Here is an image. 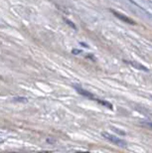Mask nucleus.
Here are the masks:
<instances>
[{"mask_svg": "<svg viewBox=\"0 0 152 153\" xmlns=\"http://www.w3.org/2000/svg\"><path fill=\"white\" fill-rule=\"evenodd\" d=\"M102 136L105 139L108 140L109 142L114 143V144H116L118 146H121V147H124V146H126V142L124 141V140L120 139L119 137H117V136L112 135V134H109L108 132H102Z\"/></svg>", "mask_w": 152, "mask_h": 153, "instance_id": "obj_1", "label": "nucleus"}, {"mask_svg": "<svg viewBox=\"0 0 152 153\" xmlns=\"http://www.w3.org/2000/svg\"><path fill=\"white\" fill-rule=\"evenodd\" d=\"M111 13L113 14L115 17H117L118 19L122 20L123 22H125L127 24H130V25H134L135 24V22L131 19V18H129L128 16H125V15L121 14V13H119V12H116L115 10H111Z\"/></svg>", "mask_w": 152, "mask_h": 153, "instance_id": "obj_2", "label": "nucleus"}, {"mask_svg": "<svg viewBox=\"0 0 152 153\" xmlns=\"http://www.w3.org/2000/svg\"><path fill=\"white\" fill-rule=\"evenodd\" d=\"M75 88H76V91H78L79 94H82V96H84L85 97H87V99H90V100H98V99L93 96V94L92 93H90V91H87V90H84L83 88H81V87H79V85H75Z\"/></svg>", "mask_w": 152, "mask_h": 153, "instance_id": "obj_3", "label": "nucleus"}, {"mask_svg": "<svg viewBox=\"0 0 152 153\" xmlns=\"http://www.w3.org/2000/svg\"><path fill=\"white\" fill-rule=\"evenodd\" d=\"M127 64H129V65H131L132 67H135V68H137L139 70H143V71H148V69H146L143 65H140V64H137L135 62H129V61H126Z\"/></svg>", "mask_w": 152, "mask_h": 153, "instance_id": "obj_4", "label": "nucleus"}, {"mask_svg": "<svg viewBox=\"0 0 152 153\" xmlns=\"http://www.w3.org/2000/svg\"><path fill=\"white\" fill-rule=\"evenodd\" d=\"M98 102H99L101 105H103L105 106H106V108H112V105H111V103H109V102H105V100H99L98 99V100H96Z\"/></svg>", "mask_w": 152, "mask_h": 153, "instance_id": "obj_5", "label": "nucleus"}, {"mask_svg": "<svg viewBox=\"0 0 152 153\" xmlns=\"http://www.w3.org/2000/svg\"><path fill=\"white\" fill-rule=\"evenodd\" d=\"M14 102H26L27 99L24 97H14Z\"/></svg>", "mask_w": 152, "mask_h": 153, "instance_id": "obj_6", "label": "nucleus"}, {"mask_svg": "<svg viewBox=\"0 0 152 153\" xmlns=\"http://www.w3.org/2000/svg\"><path fill=\"white\" fill-rule=\"evenodd\" d=\"M142 125H144V126H146L148 128H151L152 129V122H144V123H142Z\"/></svg>", "mask_w": 152, "mask_h": 153, "instance_id": "obj_7", "label": "nucleus"}, {"mask_svg": "<svg viewBox=\"0 0 152 153\" xmlns=\"http://www.w3.org/2000/svg\"><path fill=\"white\" fill-rule=\"evenodd\" d=\"M73 53H74V54H80L81 51H73Z\"/></svg>", "mask_w": 152, "mask_h": 153, "instance_id": "obj_8", "label": "nucleus"}]
</instances>
